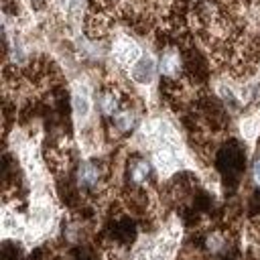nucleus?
I'll use <instances>...</instances> for the list:
<instances>
[{"label":"nucleus","mask_w":260,"mask_h":260,"mask_svg":"<svg viewBox=\"0 0 260 260\" xmlns=\"http://www.w3.org/2000/svg\"><path fill=\"white\" fill-rule=\"evenodd\" d=\"M104 177H106V171H104L102 162L83 160L77 169L75 181H77V187L83 189V191H98V187L104 183Z\"/></svg>","instance_id":"f257e3e1"},{"label":"nucleus","mask_w":260,"mask_h":260,"mask_svg":"<svg viewBox=\"0 0 260 260\" xmlns=\"http://www.w3.org/2000/svg\"><path fill=\"white\" fill-rule=\"evenodd\" d=\"M160 73L169 79H177L183 73V55L175 47H167L160 55Z\"/></svg>","instance_id":"f03ea898"},{"label":"nucleus","mask_w":260,"mask_h":260,"mask_svg":"<svg viewBox=\"0 0 260 260\" xmlns=\"http://www.w3.org/2000/svg\"><path fill=\"white\" fill-rule=\"evenodd\" d=\"M150 177H152V167H150V162L146 158L136 156V158L130 160V165H128V181L132 185L142 187V185H146L150 181Z\"/></svg>","instance_id":"7ed1b4c3"},{"label":"nucleus","mask_w":260,"mask_h":260,"mask_svg":"<svg viewBox=\"0 0 260 260\" xmlns=\"http://www.w3.org/2000/svg\"><path fill=\"white\" fill-rule=\"evenodd\" d=\"M219 165H221V171H228V175H240L242 167H244V156H242V150L232 144L230 148H225L221 154H219Z\"/></svg>","instance_id":"20e7f679"},{"label":"nucleus","mask_w":260,"mask_h":260,"mask_svg":"<svg viewBox=\"0 0 260 260\" xmlns=\"http://www.w3.org/2000/svg\"><path fill=\"white\" fill-rule=\"evenodd\" d=\"M98 106H100V112L104 116H116L124 106H122V98L116 89H104L100 93V100H98Z\"/></svg>","instance_id":"39448f33"},{"label":"nucleus","mask_w":260,"mask_h":260,"mask_svg":"<svg viewBox=\"0 0 260 260\" xmlns=\"http://www.w3.org/2000/svg\"><path fill=\"white\" fill-rule=\"evenodd\" d=\"M114 128L120 132V134H128V132H132L134 128H136V124H138V114L134 112V110H130V108H122L114 118Z\"/></svg>","instance_id":"423d86ee"},{"label":"nucleus","mask_w":260,"mask_h":260,"mask_svg":"<svg viewBox=\"0 0 260 260\" xmlns=\"http://www.w3.org/2000/svg\"><path fill=\"white\" fill-rule=\"evenodd\" d=\"M152 75H154V61H152L148 55L140 57V59L132 65V79H134V81H138V83H148V81L152 79Z\"/></svg>","instance_id":"0eeeda50"},{"label":"nucleus","mask_w":260,"mask_h":260,"mask_svg":"<svg viewBox=\"0 0 260 260\" xmlns=\"http://www.w3.org/2000/svg\"><path fill=\"white\" fill-rule=\"evenodd\" d=\"M250 177H252V185L256 189H260V154L254 158L252 162V169H250Z\"/></svg>","instance_id":"6e6552de"},{"label":"nucleus","mask_w":260,"mask_h":260,"mask_svg":"<svg viewBox=\"0 0 260 260\" xmlns=\"http://www.w3.org/2000/svg\"><path fill=\"white\" fill-rule=\"evenodd\" d=\"M73 102H75V112H77L79 116H85V114H87V100H85L83 95H75Z\"/></svg>","instance_id":"1a4fd4ad"}]
</instances>
